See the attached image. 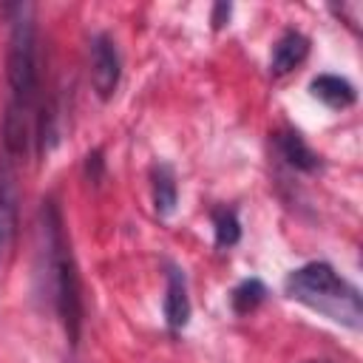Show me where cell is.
Segmentation results:
<instances>
[{"label": "cell", "instance_id": "obj_6", "mask_svg": "<svg viewBox=\"0 0 363 363\" xmlns=\"http://www.w3.org/2000/svg\"><path fill=\"white\" fill-rule=\"evenodd\" d=\"M309 54V40L301 31H284L278 37V43L272 45V57H269V71L275 77L289 74L292 68H298Z\"/></svg>", "mask_w": 363, "mask_h": 363}, {"label": "cell", "instance_id": "obj_1", "mask_svg": "<svg viewBox=\"0 0 363 363\" xmlns=\"http://www.w3.org/2000/svg\"><path fill=\"white\" fill-rule=\"evenodd\" d=\"M6 79H9V105L3 116V145L6 153L20 156L31 139V116L37 102V28L28 6H20L14 17L9 54H6Z\"/></svg>", "mask_w": 363, "mask_h": 363}, {"label": "cell", "instance_id": "obj_14", "mask_svg": "<svg viewBox=\"0 0 363 363\" xmlns=\"http://www.w3.org/2000/svg\"><path fill=\"white\" fill-rule=\"evenodd\" d=\"M306 363H326V360H306Z\"/></svg>", "mask_w": 363, "mask_h": 363}, {"label": "cell", "instance_id": "obj_8", "mask_svg": "<svg viewBox=\"0 0 363 363\" xmlns=\"http://www.w3.org/2000/svg\"><path fill=\"white\" fill-rule=\"evenodd\" d=\"M17 221V193L11 182V170L0 167V250L9 244Z\"/></svg>", "mask_w": 363, "mask_h": 363}, {"label": "cell", "instance_id": "obj_10", "mask_svg": "<svg viewBox=\"0 0 363 363\" xmlns=\"http://www.w3.org/2000/svg\"><path fill=\"white\" fill-rule=\"evenodd\" d=\"M278 147H281V153H284V159L292 164V167H298V170H315L318 167V156L306 147V142L298 136V133H281L278 136Z\"/></svg>", "mask_w": 363, "mask_h": 363}, {"label": "cell", "instance_id": "obj_2", "mask_svg": "<svg viewBox=\"0 0 363 363\" xmlns=\"http://www.w3.org/2000/svg\"><path fill=\"white\" fill-rule=\"evenodd\" d=\"M284 289L292 301L320 312L323 318L340 326H349V329H360V320H363L360 292L352 284H346L329 264L312 261V264L292 269L286 275Z\"/></svg>", "mask_w": 363, "mask_h": 363}, {"label": "cell", "instance_id": "obj_7", "mask_svg": "<svg viewBox=\"0 0 363 363\" xmlns=\"http://www.w3.org/2000/svg\"><path fill=\"white\" fill-rule=\"evenodd\" d=\"M309 91H312L315 99H320V102H323L326 108H332V111H343V108L354 105V99H357L354 85H352L349 79H343V77H335V74H320V77H315L312 85H309Z\"/></svg>", "mask_w": 363, "mask_h": 363}, {"label": "cell", "instance_id": "obj_13", "mask_svg": "<svg viewBox=\"0 0 363 363\" xmlns=\"http://www.w3.org/2000/svg\"><path fill=\"white\" fill-rule=\"evenodd\" d=\"M221 17H230V6L227 3H218L216 6V17H213V26L221 28Z\"/></svg>", "mask_w": 363, "mask_h": 363}, {"label": "cell", "instance_id": "obj_4", "mask_svg": "<svg viewBox=\"0 0 363 363\" xmlns=\"http://www.w3.org/2000/svg\"><path fill=\"white\" fill-rule=\"evenodd\" d=\"M122 77L119 48L108 34H96L91 40V82L99 99H111Z\"/></svg>", "mask_w": 363, "mask_h": 363}, {"label": "cell", "instance_id": "obj_3", "mask_svg": "<svg viewBox=\"0 0 363 363\" xmlns=\"http://www.w3.org/2000/svg\"><path fill=\"white\" fill-rule=\"evenodd\" d=\"M43 238H45V255H48V281H51V295H54V306L62 318V326L68 332V337L77 343L79 337V320H82V303H79V278L62 235V221L60 213L51 201H45L43 207Z\"/></svg>", "mask_w": 363, "mask_h": 363}, {"label": "cell", "instance_id": "obj_5", "mask_svg": "<svg viewBox=\"0 0 363 363\" xmlns=\"http://www.w3.org/2000/svg\"><path fill=\"white\" fill-rule=\"evenodd\" d=\"M164 320L173 332L184 329L190 320V298H187V278L179 267L167 264V295H164Z\"/></svg>", "mask_w": 363, "mask_h": 363}, {"label": "cell", "instance_id": "obj_12", "mask_svg": "<svg viewBox=\"0 0 363 363\" xmlns=\"http://www.w3.org/2000/svg\"><path fill=\"white\" fill-rule=\"evenodd\" d=\"M213 227H216V244L218 247H233L241 238V227L238 218L230 207H218L213 210Z\"/></svg>", "mask_w": 363, "mask_h": 363}, {"label": "cell", "instance_id": "obj_9", "mask_svg": "<svg viewBox=\"0 0 363 363\" xmlns=\"http://www.w3.org/2000/svg\"><path fill=\"white\" fill-rule=\"evenodd\" d=\"M153 207L159 216H170L176 210V179L167 164L153 167Z\"/></svg>", "mask_w": 363, "mask_h": 363}, {"label": "cell", "instance_id": "obj_11", "mask_svg": "<svg viewBox=\"0 0 363 363\" xmlns=\"http://www.w3.org/2000/svg\"><path fill=\"white\" fill-rule=\"evenodd\" d=\"M264 295H267V286L258 281V278H247V281H241L235 289H233V309L238 312V315H244V312H250V309H255L261 301H264Z\"/></svg>", "mask_w": 363, "mask_h": 363}]
</instances>
